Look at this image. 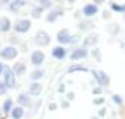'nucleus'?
<instances>
[{
	"label": "nucleus",
	"instance_id": "f257e3e1",
	"mask_svg": "<svg viewBox=\"0 0 125 119\" xmlns=\"http://www.w3.org/2000/svg\"><path fill=\"white\" fill-rule=\"evenodd\" d=\"M2 76H3V83H5V86L8 89L18 87V76L14 75V71H13L10 67H6V65H5V70H3Z\"/></svg>",
	"mask_w": 125,
	"mask_h": 119
},
{
	"label": "nucleus",
	"instance_id": "f03ea898",
	"mask_svg": "<svg viewBox=\"0 0 125 119\" xmlns=\"http://www.w3.org/2000/svg\"><path fill=\"white\" fill-rule=\"evenodd\" d=\"M90 73H92V78H94V81H95L97 86H101V87H108V86H109L111 79H109L106 71H103V70H92Z\"/></svg>",
	"mask_w": 125,
	"mask_h": 119
},
{
	"label": "nucleus",
	"instance_id": "7ed1b4c3",
	"mask_svg": "<svg viewBox=\"0 0 125 119\" xmlns=\"http://www.w3.org/2000/svg\"><path fill=\"white\" fill-rule=\"evenodd\" d=\"M19 51L16 46L13 45H8V46H3L2 49H0V57L3 59V60H14L16 57H18Z\"/></svg>",
	"mask_w": 125,
	"mask_h": 119
},
{
	"label": "nucleus",
	"instance_id": "20e7f679",
	"mask_svg": "<svg viewBox=\"0 0 125 119\" xmlns=\"http://www.w3.org/2000/svg\"><path fill=\"white\" fill-rule=\"evenodd\" d=\"M32 29V22L30 19H19V21H16L14 24H13V30L16 32V34H27L29 30Z\"/></svg>",
	"mask_w": 125,
	"mask_h": 119
},
{
	"label": "nucleus",
	"instance_id": "39448f33",
	"mask_svg": "<svg viewBox=\"0 0 125 119\" xmlns=\"http://www.w3.org/2000/svg\"><path fill=\"white\" fill-rule=\"evenodd\" d=\"M44 60H46V56H44L43 51H40V49H35V51L30 54V62H32V65H33L35 68H40L41 65L44 64Z\"/></svg>",
	"mask_w": 125,
	"mask_h": 119
},
{
	"label": "nucleus",
	"instance_id": "423d86ee",
	"mask_svg": "<svg viewBox=\"0 0 125 119\" xmlns=\"http://www.w3.org/2000/svg\"><path fill=\"white\" fill-rule=\"evenodd\" d=\"M33 43L37 46H40V48H43V46H48L49 43H51V37H49L44 30H38L37 34H35V37H33Z\"/></svg>",
	"mask_w": 125,
	"mask_h": 119
},
{
	"label": "nucleus",
	"instance_id": "0eeeda50",
	"mask_svg": "<svg viewBox=\"0 0 125 119\" xmlns=\"http://www.w3.org/2000/svg\"><path fill=\"white\" fill-rule=\"evenodd\" d=\"M87 56H89L87 48L78 46V48H74L73 51H71V54H70V60H73V62H79V60H83V59H85Z\"/></svg>",
	"mask_w": 125,
	"mask_h": 119
},
{
	"label": "nucleus",
	"instance_id": "6e6552de",
	"mask_svg": "<svg viewBox=\"0 0 125 119\" xmlns=\"http://www.w3.org/2000/svg\"><path fill=\"white\" fill-rule=\"evenodd\" d=\"M98 40H100L98 34H95V32L87 34V35L83 38V48H94V46H97Z\"/></svg>",
	"mask_w": 125,
	"mask_h": 119
},
{
	"label": "nucleus",
	"instance_id": "1a4fd4ad",
	"mask_svg": "<svg viewBox=\"0 0 125 119\" xmlns=\"http://www.w3.org/2000/svg\"><path fill=\"white\" fill-rule=\"evenodd\" d=\"M60 16H63V8H52V10H49L48 14H46V22L54 24Z\"/></svg>",
	"mask_w": 125,
	"mask_h": 119
},
{
	"label": "nucleus",
	"instance_id": "9d476101",
	"mask_svg": "<svg viewBox=\"0 0 125 119\" xmlns=\"http://www.w3.org/2000/svg\"><path fill=\"white\" fill-rule=\"evenodd\" d=\"M57 41L60 43V46H65V45H70V40H71V34L68 29H62V30L57 32Z\"/></svg>",
	"mask_w": 125,
	"mask_h": 119
},
{
	"label": "nucleus",
	"instance_id": "9b49d317",
	"mask_svg": "<svg viewBox=\"0 0 125 119\" xmlns=\"http://www.w3.org/2000/svg\"><path fill=\"white\" fill-rule=\"evenodd\" d=\"M51 54H52V57L57 59V60H63V59L68 56V51H67L65 46H55V48H52Z\"/></svg>",
	"mask_w": 125,
	"mask_h": 119
},
{
	"label": "nucleus",
	"instance_id": "f8f14e48",
	"mask_svg": "<svg viewBox=\"0 0 125 119\" xmlns=\"http://www.w3.org/2000/svg\"><path fill=\"white\" fill-rule=\"evenodd\" d=\"M41 92H43V86H41L38 81H32V83H30V86H29L27 94L30 95V97H38Z\"/></svg>",
	"mask_w": 125,
	"mask_h": 119
},
{
	"label": "nucleus",
	"instance_id": "ddd939ff",
	"mask_svg": "<svg viewBox=\"0 0 125 119\" xmlns=\"http://www.w3.org/2000/svg\"><path fill=\"white\" fill-rule=\"evenodd\" d=\"M98 11H100V10H98V5H95V3H87L83 8V14L87 16V18H92V16L98 14Z\"/></svg>",
	"mask_w": 125,
	"mask_h": 119
},
{
	"label": "nucleus",
	"instance_id": "4468645a",
	"mask_svg": "<svg viewBox=\"0 0 125 119\" xmlns=\"http://www.w3.org/2000/svg\"><path fill=\"white\" fill-rule=\"evenodd\" d=\"M27 5V0H11L8 5V10L11 13H19V10H22V6Z\"/></svg>",
	"mask_w": 125,
	"mask_h": 119
},
{
	"label": "nucleus",
	"instance_id": "2eb2a0df",
	"mask_svg": "<svg viewBox=\"0 0 125 119\" xmlns=\"http://www.w3.org/2000/svg\"><path fill=\"white\" fill-rule=\"evenodd\" d=\"M11 29H13V24H11V21H10V18L2 16V18H0V34H6V32H10Z\"/></svg>",
	"mask_w": 125,
	"mask_h": 119
},
{
	"label": "nucleus",
	"instance_id": "dca6fc26",
	"mask_svg": "<svg viewBox=\"0 0 125 119\" xmlns=\"http://www.w3.org/2000/svg\"><path fill=\"white\" fill-rule=\"evenodd\" d=\"M18 105H19V107H22V108L30 107V105H32V98H30V95L25 94V92H21V94L18 95Z\"/></svg>",
	"mask_w": 125,
	"mask_h": 119
},
{
	"label": "nucleus",
	"instance_id": "f3484780",
	"mask_svg": "<svg viewBox=\"0 0 125 119\" xmlns=\"http://www.w3.org/2000/svg\"><path fill=\"white\" fill-rule=\"evenodd\" d=\"M76 71H83V73H87V71H90L85 65L83 64H78V62H74V64H71L70 67L67 68V73H76Z\"/></svg>",
	"mask_w": 125,
	"mask_h": 119
},
{
	"label": "nucleus",
	"instance_id": "a211bd4d",
	"mask_svg": "<svg viewBox=\"0 0 125 119\" xmlns=\"http://www.w3.org/2000/svg\"><path fill=\"white\" fill-rule=\"evenodd\" d=\"M11 70L14 71L16 76H22L24 73H27V67H25L24 62H16V64L11 67Z\"/></svg>",
	"mask_w": 125,
	"mask_h": 119
},
{
	"label": "nucleus",
	"instance_id": "6ab92c4d",
	"mask_svg": "<svg viewBox=\"0 0 125 119\" xmlns=\"http://www.w3.org/2000/svg\"><path fill=\"white\" fill-rule=\"evenodd\" d=\"M24 114H25V110L18 105V107H13L10 116H11V119H22V118H24Z\"/></svg>",
	"mask_w": 125,
	"mask_h": 119
},
{
	"label": "nucleus",
	"instance_id": "aec40b11",
	"mask_svg": "<svg viewBox=\"0 0 125 119\" xmlns=\"http://www.w3.org/2000/svg\"><path fill=\"white\" fill-rule=\"evenodd\" d=\"M13 107H14V102H13L11 98H6V100L3 102V105H2V113L3 114H10L11 110H13Z\"/></svg>",
	"mask_w": 125,
	"mask_h": 119
},
{
	"label": "nucleus",
	"instance_id": "412c9836",
	"mask_svg": "<svg viewBox=\"0 0 125 119\" xmlns=\"http://www.w3.org/2000/svg\"><path fill=\"white\" fill-rule=\"evenodd\" d=\"M44 73H46V71L41 70V68H35V70L30 73V79H32V81H38V79L44 78Z\"/></svg>",
	"mask_w": 125,
	"mask_h": 119
},
{
	"label": "nucleus",
	"instance_id": "4be33fe9",
	"mask_svg": "<svg viewBox=\"0 0 125 119\" xmlns=\"http://www.w3.org/2000/svg\"><path fill=\"white\" fill-rule=\"evenodd\" d=\"M95 25L92 24V21H83V22H79L78 24V29L79 30H90V29H94Z\"/></svg>",
	"mask_w": 125,
	"mask_h": 119
},
{
	"label": "nucleus",
	"instance_id": "5701e85b",
	"mask_svg": "<svg viewBox=\"0 0 125 119\" xmlns=\"http://www.w3.org/2000/svg\"><path fill=\"white\" fill-rule=\"evenodd\" d=\"M43 11H44V10H43L40 5H37V6H33V10H32V11H30V14H32V18L38 19V18H41Z\"/></svg>",
	"mask_w": 125,
	"mask_h": 119
},
{
	"label": "nucleus",
	"instance_id": "b1692460",
	"mask_svg": "<svg viewBox=\"0 0 125 119\" xmlns=\"http://www.w3.org/2000/svg\"><path fill=\"white\" fill-rule=\"evenodd\" d=\"M111 10L113 11H116V13H125V5H119V3H116V2H111Z\"/></svg>",
	"mask_w": 125,
	"mask_h": 119
},
{
	"label": "nucleus",
	"instance_id": "393cba45",
	"mask_svg": "<svg viewBox=\"0 0 125 119\" xmlns=\"http://www.w3.org/2000/svg\"><path fill=\"white\" fill-rule=\"evenodd\" d=\"M37 3L43 10H51L52 8V0H37Z\"/></svg>",
	"mask_w": 125,
	"mask_h": 119
},
{
	"label": "nucleus",
	"instance_id": "a878e982",
	"mask_svg": "<svg viewBox=\"0 0 125 119\" xmlns=\"http://www.w3.org/2000/svg\"><path fill=\"white\" fill-rule=\"evenodd\" d=\"M106 29H108V30H109L113 35H116L117 32H119V29H120V27H119L117 24H114V22H111V24H108V27H106Z\"/></svg>",
	"mask_w": 125,
	"mask_h": 119
},
{
	"label": "nucleus",
	"instance_id": "bb28decb",
	"mask_svg": "<svg viewBox=\"0 0 125 119\" xmlns=\"http://www.w3.org/2000/svg\"><path fill=\"white\" fill-rule=\"evenodd\" d=\"M111 98H113V102H114L116 105H124V98L120 97L119 94H114V95H113Z\"/></svg>",
	"mask_w": 125,
	"mask_h": 119
},
{
	"label": "nucleus",
	"instance_id": "cd10ccee",
	"mask_svg": "<svg viewBox=\"0 0 125 119\" xmlns=\"http://www.w3.org/2000/svg\"><path fill=\"white\" fill-rule=\"evenodd\" d=\"M92 56H94V57H95V59H97V60H98V62H100V60H101V52H100V51H98V49H97V48H94V51H92Z\"/></svg>",
	"mask_w": 125,
	"mask_h": 119
},
{
	"label": "nucleus",
	"instance_id": "c85d7f7f",
	"mask_svg": "<svg viewBox=\"0 0 125 119\" xmlns=\"http://www.w3.org/2000/svg\"><path fill=\"white\" fill-rule=\"evenodd\" d=\"M6 92H8V87L5 86V83H3V81H0V95H5Z\"/></svg>",
	"mask_w": 125,
	"mask_h": 119
},
{
	"label": "nucleus",
	"instance_id": "c756f323",
	"mask_svg": "<svg viewBox=\"0 0 125 119\" xmlns=\"http://www.w3.org/2000/svg\"><path fill=\"white\" fill-rule=\"evenodd\" d=\"M103 103H104V98H103V97L94 98V105H103Z\"/></svg>",
	"mask_w": 125,
	"mask_h": 119
},
{
	"label": "nucleus",
	"instance_id": "7c9ffc66",
	"mask_svg": "<svg viewBox=\"0 0 125 119\" xmlns=\"http://www.w3.org/2000/svg\"><path fill=\"white\" fill-rule=\"evenodd\" d=\"M106 116V108H100L98 110V118H104Z\"/></svg>",
	"mask_w": 125,
	"mask_h": 119
},
{
	"label": "nucleus",
	"instance_id": "2f4dec72",
	"mask_svg": "<svg viewBox=\"0 0 125 119\" xmlns=\"http://www.w3.org/2000/svg\"><path fill=\"white\" fill-rule=\"evenodd\" d=\"M92 92H94L95 95H98V94H101V87H94L92 89Z\"/></svg>",
	"mask_w": 125,
	"mask_h": 119
},
{
	"label": "nucleus",
	"instance_id": "473e14b6",
	"mask_svg": "<svg viewBox=\"0 0 125 119\" xmlns=\"http://www.w3.org/2000/svg\"><path fill=\"white\" fill-rule=\"evenodd\" d=\"M57 91H59V94H65V86H63V84H60Z\"/></svg>",
	"mask_w": 125,
	"mask_h": 119
},
{
	"label": "nucleus",
	"instance_id": "72a5a7b5",
	"mask_svg": "<svg viewBox=\"0 0 125 119\" xmlns=\"http://www.w3.org/2000/svg\"><path fill=\"white\" fill-rule=\"evenodd\" d=\"M73 98H74L73 92H67V100H73Z\"/></svg>",
	"mask_w": 125,
	"mask_h": 119
},
{
	"label": "nucleus",
	"instance_id": "f704fd0d",
	"mask_svg": "<svg viewBox=\"0 0 125 119\" xmlns=\"http://www.w3.org/2000/svg\"><path fill=\"white\" fill-rule=\"evenodd\" d=\"M49 110L55 111V110H57V103H49Z\"/></svg>",
	"mask_w": 125,
	"mask_h": 119
},
{
	"label": "nucleus",
	"instance_id": "c9c22d12",
	"mask_svg": "<svg viewBox=\"0 0 125 119\" xmlns=\"http://www.w3.org/2000/svg\"><path fill=\"white\" fill-rule=\"evenodd\" d=\"M60 107H62V108H68V107H70V103H68L67 100H63V102L60 103Z\"/></svg>",
	"mask_w": 125,
	"mask_h": 119
},
{
	"label": "nucleus",
	"instance_id": "e433bc0d",
	"mask_svg": "<svg viewBox=\"0 0 125 119\" xmlns=\"http://www.w3.org/2000/svg\"><path fill=\"white\" fill-rule=\"evenodd\" d=\"M3 70H5V65H3V62H0V76L3 75Z\"/></svg>",
	"mask_w": 125,
	"mask_h": 119
},
{
	"label": "nucleus",
	"instance_id": "4c0bfd02",
	"mask_svg": "<svg viewBox=\"0 0 125 119\" xmlns=\"http://www.w3.org/2000/svg\"><path fill=\"white\" fill-rule=\"evenodd\" d=\"M104 2H106V0H94L95 5H101V3H104Z\"/></svg>",
	"mask_w": 125,
	"mask_h": 119
},
{
	"label": "nucleus",
	"instance_id": "58836bf2",
	"mask_svg": "<svg viewBox=\"0 0 125 119\" xmlns=\"http://www.w3.org/2000/svg\"><path fill=\"white\" fill-rule=\"evenodd\" d=\"M10 2L11 0H2V5H10Z\"/></svg>",
	"mask_w": 125,
	"mask_h": 119
},
{
	"label": "nucleus",
	"instance_id": "ea45409f",
	"mask_svg": "<svg viewBox=\"0 0 125 119\" xmlns=\"http://www.w3.org/2000/svg\"><path fill=\"white\" fill-rule=\"evenodd\" d=\"M67 2H68V3H74V2H76V0H67Z\"/></svg>",
	"mask_w": 125,
	"mask_h": 119
},
{
	"label": "nucleus",
	"instance_id": "a19ab883",
	"mask_svg": "<svg viewBox=\"0 0 125 119\" xmlns=\"http://www.w3.org/2000/svg\"><path fill=\"white\" fill-rule=\"evenodd\" d=\"M92 119H100V118H98V116H94V118H92Z\"/></svg>",
	"mask_w": 125,
	"mask_h": 119
},
{
	"label": "nucleus",
	"instance_id": "79ce46f5",
	"mask_svg": "<svg viewBox=\"0 0 125 119\" xmlns=\"http://www.w3.org/2000/svg\"><path fill=\"white\" fill-rule=\"evenodd\" d=\"M2 114H3V113H2V110H0V119H2Z\"/></svg>",
	"mask_w": 125,
	"mask_h": 119
},
{
	"label": "nucleus",
	"instance_id": "37998d69",
	"mask_svg": "<svg viewBox=\"0 0 125 119\" xmlns=\"http://www.w3.org/2000/svg\"><path fill=\"white\" fill-rule=\"evenodd\" d=\"M120 45H122V46H125V41H122V43H120Z\"/></svg>",
	"mask_w": 125,
	"mask_h": 119
}]
</instances>
